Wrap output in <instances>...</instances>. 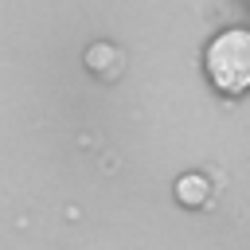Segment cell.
<instances>
[{
	"label": "cell",
	"mask_w": 250,
	"mask_h": 250,
	"mask_svg": "<svg viewBox=\"0 0 250 250\" xmlns=\"http://www.w3.org/2000/svg\"><path fill=\"white\" fill-rule=\"evenodd\" d=\"M203 74L227 98L250 94V27L234 23L215 31L203 47Z\"/></svg>",
	"instance_id": "cell-1"
},
{
	"label": "cell",
	"mask_w": 250,
	"mask_h": 250,
	"mask_svg": "<svg viewBox=\"0 0 250 250\" xmlns=\"http://www.w3.org/2000/svg\"><path fill=\"white\" fill-rule=\"evenodd\" d=\"M176 199H180L184 207H203V203L211 199V180H207L203 172H184V176L176 180Z\"/></svg>",
	"instance_id": "cell-2"
}]
</instances>
